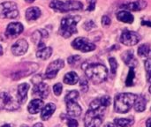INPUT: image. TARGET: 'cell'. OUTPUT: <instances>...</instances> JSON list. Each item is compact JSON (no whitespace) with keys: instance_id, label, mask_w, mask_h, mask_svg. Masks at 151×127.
I'll return each instance as SVG.
<instances>
[{"instance_id":"7bdbcfd3","label":"cell","mask_w":151,"mask_h":127,"mask_svg":"<svg viewBox=\"0 0 151 127\" xmlns=\"http://www.w3.org/2000/svg\"><path fill=\"white\" fill-rule=\"evenodd\" d=\"M35 0H26V2H27V3H33Z\"/></svg>"},{"instance_id":"8992f818","label":"cell","mask_w":151,"mask_h":127,"mask_svg":"<svg viewBox=\"0 0 151 127\" xmlns=\"http://www.w3.org/2000/svg\"><path fill=\"white\" fill-rule=\"evenodd\" d=\"M19 15L17 4L13 2L0 4V19H15Z\"/></svg>"},{"instance_id":"ac0fdd59","label":"cell","mask_w":151,"mask_h":127,"mask_svg":"<svg viewBox=\"0 0 151 127\" xmlns=\"http://www.w3.org/2000/svg\"><path fill=\"white\" fill-rule=\"evenodd\" d=\"M147 6V3L143 0H137L134 2H131V3H127L122 5V8L129 10V11H141L142 9H144Z\"/></svg>"},{"instance_id":"7402d4cb","label":"cell","mask_w":151,"mask_h":127,"mask_svg":"<svg viewBox=\"0 0 151 127\" xmlns=\"http://www.w3.org/2000/svg\"><path fill=\"white\" fill-rule=\"evenodd\" d=\"M122 59L123 61L126 63L127 65H129L130 67H134V65H136V60L134 57V52L133 50H128L126 51L123 55H122Z\"/></svg>"},{"instance_id":"e0dca14e","label":"cell","mask_w":151,"mask_h":127,"mask_svg":"<svg viewBox=\"0 0 151 127\" xmlns=\"http://www.w3.org/2000/svg\"><path fill=\"white\" fill-rule=\"evenodd\" d=\"M3 102H4V109L7 110H15L17 109H19V103L17 101H15L10 95L8 94H4V98H3Z\"/></svg>"},{"instance_id":"ba28073f","label":"cell","mask_w":151,"mask_h":127,"mask_svg":"<svg viewBox=\"0 0 151 127\" xmlns=\"http://www.w3.org/2000/svg\"><path fill=\"white\" fill-rule=\"evenodd\" d=\"M72 46L75 50H81L82 52H89L96 50V45L84 37H78L73 40V42H72Z\"/></svg>"},{"instance_id":"6da1fadb","label":"cell","mask_w":151,"mask_h":127,"mask_svg":"<svg viewBox=\"0 0 151 127\" xmlns=\"http://www.w3.org/2000/svg\"><path fill=\"white\" fill-rule=\"evenodd\" d=\"M111 104L110 96H103L94 100L87 111L84 118L86 127H99L104 121V110Z\"/></svg>"},{"instance_id":"5b68a950","label":"cell","mask_w":151,"mask_h":127,"mask_svg":"<svg viewBox=\"0 0 151 127\" xmlns=\"http://www.w3.org/2000/svg\"><path fill=\"white\" fill-rule=\"evenodd\" d=\"M50 7L58 11L66 12L70 11L81 10L83 4L79 1H73V0H68L65 2L60 0H52L50 4Z\"/></svg>"},{"instance_id":"44dd1931","label":"cell","mask_w":151,"mask_h":127,"mask_svg":"<svg viewBox=\"0 0 151 127\" xmlns=\"http://www.w3.org/2000/svg\"><path fill=\"white\" fill-rule=\"evenodd\" d=\"M117 19L121 21V22H124V23H133L134 22V16L128 12V11H120L117 13Z\"/></svg>"},{"instance_id":"52a82bcc","label":"cell","mask_w":151,"mask_h":127,"mask_svg":"<svg viewBox=\"0 0 151 127\" xmlns=\"http://www.w3.org/2000/svg\"><path fill=\"white\" fill-rule=\"evenodd\" d=\"M140 41H141V36L139 34L127 29H125L120 36V42L127 46H134Z\"/></svg>"},{"instance_id":"9c48e42d","label":"cell","mask_w":151,"mask_h":127,"mask_svg":"<svg viewBox=\"0 0 151 127\" xmlns=\"http://www.w3.org/2000/svg\"><path fill=\"white\" fill-rule=\"evenodd\" d=\"M64 66H65L64 60L58 59V60L53 61L47 67V70H46V72H45V77L48 78V79H54L57 76L58 71L60 69H62Z\"/></svg>"},{"instance_id":"f6af8a7d","label":"cell","mask_w":151,"mask_h":127,"mask_svg":"<svg viewBox=\"0 0 151 127\" xmlns=\"http://www.w3.org/2000/svg\"><path fill=\"white\" fill-rule=\"evenodd\" d=\"M20 127H28L27 126H26V125H22V126H20Z\"/></svg>"},{"instance_id":"3957f363","label":"cell","mask_w":151,"mask_h":127,"mask_svg":"<svg viewBox=\"0 0 151 127\" xmlns=\"http://www.w3.org/2000/svg\"><path fill=\"white\" fill-rule=\"evenodd\" d=\"M137 96L138 95L131 93H122L116 95L114 103L115 111L121 114L128 112L134 104Z\"/></svg>"},{"instance_id":"484cf974","label":"cell","mask_w":151,"mask_h":127,"mask_svg":"<svg viewBox=\"0 0 151 127\" xmlns=\"http://www.w3.org/2000/svg\"><path fill=\"white\" fill-rule=\"evenodd\" d=\"M134 123V118H116L115 119V124L116 126L119 127H131Z\"/></svg>"},{"instance_id":"f1b7e54d","label":"cell","mask_w":151,"mask_h":127,"mask_svg":"<svg viewBox=\"0 0 151 127\" xmlns=\"http://www.w3.org/2000/svg\"><path fill=\"white\" fill-rule=\"evenodd\" d=\"M79 92L76 91V90H73V91H70L66 95H65V102L67 103V102H70V101H76L78 98H79Z\"/></svg>"},{"instance_id":"ffe728a7","label":"cell","mask_w":151,"mask_h":127,"mask_svg":"<svg viewBox=\"0 0 151 127\" xmlns=\"http://www.w3.org/2000/svg\"><path fill=\"white\" fill-rule=\"evenodd\" d=\"M41 10L38 7H30L26 11V19L29 21L35 20L41 16Z\"/></svg>"},{"instance_id":"e575fe53","label":"cell","mask_w":151,"mask_h":127,"mask_svg":"<svg viewBox=\"0 0 151 127\" xmlns=\"http://www.w3.org/2000/svg\"><path fill=\"white\" fill-rule=\"evenodd\" d=\"M96 27V24L94 23V21L93 20H89V21H87L84 25H83V27H84V29L85 30H87V31H89V30H91L93 27Z\"/></svg>"},{"instance_id":"4dcf8cb0","label":"cell","mask_w":151,"mask_h":127,"mask_svg":"<svg viewBox=\"0 0 151 127\" xmlns=\"http://www.w3.org/2000/svg\"><path fill=\"white\" fill-rule=\"evenodd\" d=\"M109 63H110V65H111V73L114 74L116 72V71H117V68H118V62L114 57H110L109 58Z\"/></svg>"},{"instance_id":"7c38bea8","label":"cell","mask_w":151,"mask_h":127,"mask_svg":"<svg viewBox=\"0 0 151 127\" xmlns=\"http://www.w3.org/2000/svg\"><path fill=\"white\" fill-rule=\"evenodd\" d=\"M23 32V26L19 22H12L7 26L5 34L8 37H17Z\"/></svg>"},{"instance_id":"8d00e7d4","label":"cell","mask_w":151,"mask_h":127,"mask_svg":"<svg viewBox=\"0 0 151 127\" xmlns=\"http://www.w3.org/2000/svg\"><path fill=\"white\" fill-rule=\"evenodd\" d=\"M67 126H68V127H78V122L75 119L68 118L67 119Z\"/></svg>"},{"instance_id":"603a6c76","label":"cell","mask_w":151,"mask_h":127,"mask_svg":"<svg viewBox=\"0 0 151 127\" xmlns=\"http://www.w3.org/2000/svg\"><path fill=\"white\" fill-rule=\"evenodd\" d=\"M52 54V49L50 47H43V48H40L38 49V50L36 51V56L38 58L42 59V60H46L48 58L50 57Z\"/></svg>"},{"instance_id":"d6a6232c","label":"cell","mask_w":151,"mask_h":127,"mask_svg":"<svg viewBox=\"0 0 151 127\" xmlns=\"http://www.w3.org/2000/svg\"><path fill=\"white\" fill-rule=\"evenodd\" d=\"M62 89H63V86L60 84V83H58V84H55L54 87H53V91H54V94L57 95V96H59L62 93Z\"/></svg>"},{"instance_id":"cb8c5ba5","label":"cell","mask_w":151,"mask_h":127,"mask_svg":"<svg viewBox=\"0 0 151 127\" xmlns=\"http://www.w3.org/2000/svg\"><path fill=\"white\" fill-rule=\"evenodd\" d=\"M146 103H147V101L145 99V97L143 95H140V96H137L135 102H134V110L137 111V112H142L145 110L146 109Z\"/></svg>"},{"instance_id":"f35d334b","label":"cell","mask_w":151,"mask_h":127,"mask_svg":"<svg viewBox=\"0 0 151 127\" xmlns=\"http://www.w3.org/2000/svg\"><path fill=\"white\" fill-rule=\"evenodd\" d=\"M142 25H143V26H149V27H151V21L143 20V21H142Z\"/></svg>"},{"instance_id":"277c9868","label":"cell","mask_w":151,"mask_h":127,"mask_svg":"<svg viewBox=\"0 0 151 127\" xmlns=\"http://www.w3.org/2000/svg\"><path fill=\"white\" fill-rule=\"evenodd\" d=\"M81 20L80 16H69L65 17L61 21L60 34L65 38H69L73 34L77 33L76 25Z\"/></svg>"},{"instance_id":"7a4b0ae2","label":"cell","mask_w":151,"mask_h":127,"mask_svg":"<svg viewBox=\"0 0 151 127\" xmlns=\"http://www.w3.org/2000/svg\"><path fill=\"white\" fill-rule=\"evenodd\" d=\"M82 69L85 71L87 77L94 84H100L107 79L108 70L102 64H84Z\"/></svg>"},{"instance_id":"ab89813d","label":"cell","mask_w":151,"mask_h":127,"mask_svg":"<svg viewBox=\"0 0 151 127\" xmlns=\"http://www.w3.org/2000/svg\"><path fill=\"white\" fill-rule=\"evenodd\" d=\"M104 127H118V126H116L115 124H112V123H108Z\"/></svg>"},{"instance_id":"30bf717a","label":"cell","mask_w":151,"mask_h":127,"mask_svg":"<svg viewBox=\"0 0 151 127\" xmlns=\"http://www.w3.org/2000/svg\"><path fill=\"white\" fill-rule=\"evenodd\" d=\"M37 69H38V65L34 64V63H28L27 65H25V67L23 69L16 71L12 75V77L13 80H19V79H21L23 77H26V76H28L30 74H32Z\"/></svg>"},{"instance_id":"5bb4252c","label":"cell","mask_w":151,"mask_h":127,"mask_svg":"<svg viewBox=\"0 0 151 127\" xmlns=\"http://www.w3.org/2000/svg\"><path fill=\"white\" fill-rule=\"evenodd\" d=\"M50 89H49V86L43 82H40L38 84H35L34 88H33V94L38 95L39 97L45 99L48 95H49Z\"/></svg>"},{"instance_id":"d6986e66","label":"cell","mask_w":151,"mask_h":127,"mask_svg":"<svg viewBox=\"0 0 151 127\" xmlns=\"http://www.w3.org/2000/svg\"><path fill=\"white\" fill-rule=\"evenodd\" d=\"M56 110V105L54 103H48L46 104L42 110V113H41V118L42 120H48L54 113Z\"/></svg>"},{"instance_id":"8fae6325","label":"cell","mask_w":151,"mask_h":127,"mask_svg":"<svg viewBox=\"0 0 151 127\" xmlns=\"http://www.w3.org/2000/svg\"><path fill=\"white\" fill-rule=\"evenodd\" d=\"M27 49L28 43L27 42V41L24 39H20L12 46V52L14 56H22L27 51Z\"/></svg>"},{"instance_id":"d4e9b609","label":"cell","mask_w":151,"mask_h":127,"mask_svg":"<svg viewBox=\"0 0 151 127\" xmlns=\"http://www.w3.org/2000/svg\"><path fill=\"white\" fill-rule=\"evenodd\" d=\"M79 80L78 74L74 72H70L66 73L64 77V83L67 85H75Z\"/></svg>"},{"instance_id":"b9f144b4","label":"cell","mask_w":151,"mask_h":127,"mask_svg":"<svg viewBox=\"0 0 151 127\" xmlns=\"http://www.w3.org/2000/svg\"><path fill=\"white\" fill-rule=\"evenodd\" d=\"M3 55V48H2V46L0 45V56H2Z\"/></svg>"},{"instance_id":"74e56055","label":"cell","mask_w":151,"mask_h":127,"mask_svg":"<svg viewBox=\"0 0 151 127\" xmlns=\"http://www.w3.org/2000/svg\"><path fill=\"white\" fill-rule=\"evenodd\" d=\"M102 24L104 26H109L111 24V19L108 16H104L102 18Z\"/></svg>"},{"instance_id":"d590c367","label":"cell","mask_w":151,"mask_h":127,"mask_svg":"<svg viewBox=\"0 0 151 127\" xmlns=\"http://www.w3.org/2000/svg\"><path fill=\"white\" fill-rule=\"evenodd\" d=\"M87 1H88V5L87 10H88V11H93V10H95L96 0H87Z\"/></svg>"},{"instance_id":"83f0119b","label":"cell","mask_w":151,"mask_h":127,"mask_svg":"<svg viewBox=\"0 0 151 127\" xmlns=\"http://www.w3.org/2000/svg\"><path fill=\"white\" fill-rule=\"evenodd\" d=\"M135 78V72H134V67H130V70H129V72H128V75H127V81H126V85L127 87H131L134 85V80Z\"/></svg>"},{"instance_id":"9a60e30c","label":"cell","mask_w":151,"mask_h":127,"mask_svg":"<svg viewBox=\"0 0 151 127\" xmlns=\"http://www.w3.org/2000/svg\"><path fill=\"white\" fill-rule=\"evenodd\" d=\"M29 89V85L27 83L20 84L18 87V103L19 104H23L26 103L27 99V91Z\"/></svg>"},{"instance_id":"4fadbf2b","label":"cell","mask_w":151,"mask_h":127,"mask_svg":"<svg viewBox=\"0 0 151 127\" xmlns=\"http://www.w3.org/2000/svg\"><path fill=\"white\" fill-rule=\"evenodd\" d=\"M66 103V110H67V114L70 117L77 118L80 117L81 114V106L76 103V101H70L65 103Z\"/></svg>"},{"instance_id":"836d02e7","label":"cell","mask_w":151,"mask_h":127,"mask_svg":"<svg viewBox=\"0 0 151 127\" xmlns=\"http://www.w3.org/2000/svg\"><path fill=\"white\" fill-rule=\"evenodd\" d=\"M81 60V57L80 56H72L68 58V63L70 64V65H75L79 61Z\"/></svg>"},{"instance_id":"bcb514c9","label":"cell","mask_w":151,"mask_h":127,"mask_svg":"<svg viewBox=\"0 0 151 127\" xmlns=\"http://www.w3.org/2000/svg\"><path fill=\"white\" fill-rule=\"evenodd\" d=\"M150 94H151V86H150Z\"/></svg>"},{"instance_id":"4316f807","label":"cell","mask_w":151,"mask_h":127,"mask_svg":"<svg viewBox=\"0 0 151 127\" xmlns=\"http://www.w3.org/2000/svg\"><path fill=\"white\" fill-rule=\"evenodd\" d=\"M150 52V48L149 44H142L138 48V55L142 57H148Z\"/></svg>"},{"instance_id":"1f68e13d","label":"cell","mask_w":151,"mask_h":127,"mask_svg":"<svg viewBox=\"0 0 151 127\" xmlns=\"http://www.w3.org/2000/svg\"><path fill=\"white\" fill-rule=\"evenodd\" d=\"M80 87H81V89L86 93L88 89V80L85 79V78H82L80 81Z\"/></svg>"},{"instance_id":"ee69618b","label":"cell","mask_w":151,"mask_h":127,"mask_svg":"<svg viewBox=\"0 0 151 127\" xmlns=\"http://www.w3.org/2000/svg\"><path fill=\"white\" fill-rule=\"evenodd\" d=\"M2 127H11V126L10 125H4V126H3Z\"/></svg>"},{"instance_id":"60d3db41","label":"cell","mask_w":151,"mask_h":127,"mask_svg":"<svg viewBox=\"0 0 151 127\" xmlns=\"http://www.w3.org/2000/svg\"><path fill=\"white\" fill-rule=\"evenodd\" d=\"M146 127H151V118L147 120V122H146Z\"/></svg>"},{"instance_id":"f546056e","label":"cell","mask_w":151,"mask_h":127,"mask_svg":"<svg viewBox=\"0 0 151 127\" xmlns=\"http://www.w3.org/2000/svg\"><path fill=\"white\" fill-rule=\"evenodd\" d=\"M144 66L147 72V80L148 81H151V58H148L145 61Z\"/></svg>"},{"instance_id":"2e32d148","label":"cell","mask_w":151,"mask_h":127,"mask_svg":"<svg viewBox=\"0 0 151 127\" xmlns=\"http://www.w3.org/2000/svg\"><path fill=\"white\" fill-rule=\"evenodd\" d=\"M44 103L42 99H34L30 102L27 107V110L30 114H37L44 107Z\"/></svg>"}]
</instances>
